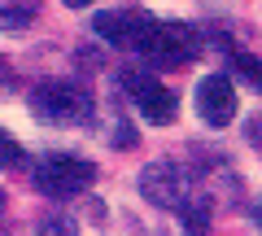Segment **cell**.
<instances>
[{"instance_id": "cell-11", "label": "cell", "mask_w": 262, "mask_h": 236, "mask_svg": "<svg viewBox=\"0 0 262 236\" xmlns=\"http://www.w3.org/2000/svg\"><path fill=\"white\" fill-rule=\"evenodd\" d=\"M236 75H241L245 83L262 88V61H258V57H249V53H241V57H236Z\"/></svg>"}, {"instance_id": "cell-12", "label": "cell", "mask_w": 262, "mask_h": 236, "mask_svg": "<svg viewBox=\"0 0 262 236\" xmlns=\"http://www.w3.org/2000/svg\"><path fill=\"white\" fill-rule=\"evenodd\" d=\"M18 162H22V144L0 127V166H18Z\"/></svg>"}, {"instance_id": "cell-7", "label": "cell", "mask_w": 262, "mask_h": 236, "mask_svg": "<svg viewBox=\"0 0 262 236\" xmlns=\"http://www.w3.org/2000/svg\"><path fill=\"white\" fill-rule=\"evenodd\" d=\"M144 22H149V18H144L136 5H127V9H101L92 18V27H96L101 39H110V44H118V48H131Z\"/></svg>"}, {"instance_id": "cell-14", "label": "cell", "mask_w": 262, "mask_h": 236, "mask_svg": "<svg viewBox=\"0 0 262 236\" xmlns=\"http://www.w3.org/2000/svg\"><path fill=\"white\" fill-rule=\"evenodd\" d=\"M249 140L258 144V153H262V118H258V123H249Z\"/></svg>"}, {"instance_id": "cell-1", "label": "cell", "mask_w": 262, "mask_h": 236, "mask_svg": "<svg viewBox=\"0 0 262 236\" xmlns=\"http://www.w3.org/2000/svg\"><path fill=\"white\" fill-rule=\"evenodd\" d=\"M31 114L53 127H79L92 118V92L79 79H44L31 92Z\"/></svg>"}, {"instance_id": "cell-6", "label": "cell", "mask_w": 262, "mask_h": 236, "mask_svg": "<svg viewBox=\"0 0 262 236\" xmlns=\"http://www.w3.org/2000/svg\"><path fill=\"white\" fill-rule=\"evenodd\" d=\"M196 114L206 118L210 127H227L236 118V88L223 75H206L196 83Z\"/></svg>"}, {"instance_id": "cell-10", "label": "cell", "mask_w": 262, "mask_h": 236, "mask_svg": "<svg viewBox=\"0 0 262 236\" xmlns=\"http://www.w3.org/2000/svg\"><path fill=\"white\" fill-rule=\"evenodd\" d=\"M39 236H79V223H75L70 214H44Z\"/></svg>"}, {"instance_id": "cell-13", "label": "cell", "mask_w": 262, "mask_h": 236, "mask_svg": "<svg viewBox=\"0 0 262 236\" xmlns=\"http://www.w3.org/2000/svg\"><path fill=\"white\" fill-rule=\"evenodd\" d=\"M114 144H136V132H131L127 123H118V132H114Z\"/></svg>"}, {"instance_id": "cell-3", "label": "cell", "mask_w": 262, "mask_h": 236, "mask_svg": "<svg viewBox=\"0 0 262 236\" xmlns=\"http://www.w3.org/2000/svg\"><path fill=\"white\" fill-rule=\"evenodd\" d=\"M140 192L153 201V206L166 210H184L188 201H196V175L184 166V162H153V166L140 170Z\"/></svg>"}, {"instance_id": "cell-4", "label": "cell", "mask_w": 262, "mask_h": 236, "mask_svg": "<svg viewBox=\"0 0 262 236\" xmlns=\"http://www.w3.org/2000/svg\"><path fill=\"white\" fill-rule=\"evenodd\" d=\"M92 180H96V166L88 158H75V153H53V158H44L35 166V184L48 197H75Z\"/></svg>"}, {"instance_id": "cell-2", "label": "cell", "mask_w": 262, "mask_h": 236, "mask_svg": "<svg viewBox=\"0 0 262 236\" xmlns=\"http://www.w3.org/2000/svg\"><path fill=\"white\" fill-rule=\"evenodd\" d=\"M131 48H136L144 61L170 70V66H188V61L201 53V39H196V31L188 27V22H153L149 18Z\"/></svg>"}, {"instance_id": "cell-5", "label": "cell", "mask_w": 262, "mask_h": 236, "mask_svg": "<svg viewBox=\"0 0 262 236\" xmlns=\"http://www.w3.org/2000/svg\"><path fill=\"white\" fill-rule=\"evenodd\" d=\"M122 92L131 96V101L140 105V114L149 118V123H158V127H166V123H175V92H170L166 83H158L153 75H144V70H122Z\"/></svg>"}, {"instance_id": "cell-15", "label": "cell", "mask_w": 262, "mask_h": 236, "mask_svg": "<svg viewBox=\"0 0 262 236\" xmlns=\"http://www.w3.org/2000/svg\"><path fill=\"white\" fill-rule=\"evenodd\" d=\"M5 79H9V66H5V61H0V88H5Z\"/></svg>"}, {"instance_id": "cell-8", "label": "cell", "mask_w": 262, "mask_h": 236, "mask_svg": "<svg viewBox=\"0 0 262 236\" xmlns=\"http://www.w3.org/2000/svg\"><path fill=\"white\" fill-rule=\"evenodd\" d=\"M179 219H184V232L188 236H210V210H206V201H201V197L188 201V206L179 210Z\"/></svg>"}, {"instance_id": "cell-9", "label": "cell", "mask_w": 262, "mask_h": 236, "mask_svg": "<svg viewBox=\"0 0 262 236\" xmlns=\"http://www.w3.org/2000/svg\"><path fill=\"white\" fill-rule=\"evenodd\" d=\"M35 22V5H0V31H22Z\"/></svg>"}]
</instances>
